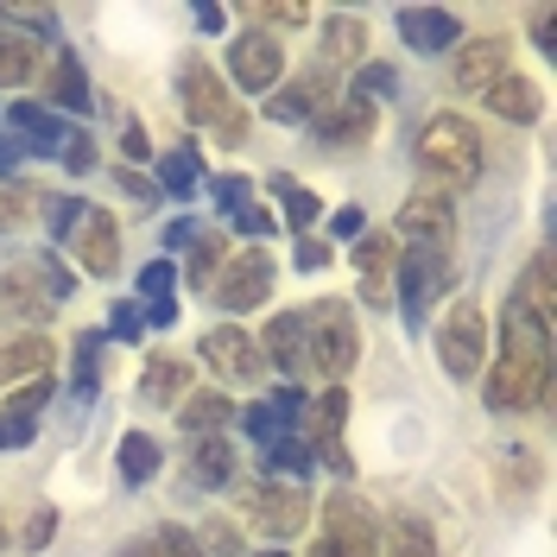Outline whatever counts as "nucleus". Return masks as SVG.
I'll return each mask as SVG.
<instances>
[{"instance_id": "nucleus-43", "label": "nucleus", "mask_w": 557, "mask_h": 557, "mask_svg": "<svg viewBox=\"0 0 557 557\" xmlns=\"http://www.w3.org/2000/svg\"><path fill=\"white\" fill-rule=\"evenodd\" d=\"M197 545H203V557H247V545H242V532L222 520V513H209L203 525H197Z\"/></svg>"}, {"instance_id": "nucleus-11", "label": "nucleus", "mask_w": 557, "mask_h": 557, "mask_svg": "<svg viewBox=\"0 0 557 557\" xmlns=\"http://www.w3.org/2000/svg\"><path fill=\"white\" fill-rule=\"evenodd\" d=\"M222 83H235L242 96H273L285 83V45L273 33H260V26H242L228 38V76Z\"/></svg>"}, {"instance_id": "nucleus-24", "label": "nucleus", "mask_w": 557, "mask_h": 557, "mask_svg": "<svg viewBox=\"0 0 557 557\" xmlns=\"http://www.w3.org/2000/svg\"><path fill=\"white\" fill-rule=\"evenodd\" d=\"M317 45H323V70H361L368 64V20H355V13H323L317 20Z\"/></svg>"}, {"instance_id": "nucleus-12", "label": "nucleus", "mask_w": 557, "mask_h": 557, "mask_svg": "<svg viewBox=\"0 0 557 557\" xmlns=\"http://www.w3.org/2000/svg\"><path fill=\"white\" fill-rule=\"evenodd\" d=\"M399 247H431V253H450L456 242V197L444 190H412L399 215H393V228H386Z\"/></svg>"}, {"instance_id": "nucleus-59", "label": "nucleus", "mask_w": 557, "mask_h": 557, "mask_svg": "<svg viewBox=\"0 0 557 557\" xmlns=\"http://www.w3.org/2000/svg\"><path fill=\"white\" fill-rule=\"evenodd\" d=\"M552 26H557V7H532V45L552 58L557 45H552Z\"/></svg>"}, {"instance_id": "nucleus-50", "label": "nucleus", "mask_w": 557, "mask_h": 557, "mask_svg": "<svg viewBox=\"0 0 557 557\" xmlns=\"http://www.w3.org/2000/svg\"><path fill=\"white\" fill-rule=\"evenodd\" d=\"M121 159H127V172H134V165H146V159H159V146L146 139V127H139V121H127V127H121Z\"/></svg>"}, {"instance_id": "nucleus-58", "label": "nucleus", "mask_w": 557, "mask_h": 557, "mask_svg": "<svg viewBox=\"0 0 557 557\" xmlns=\"http://www.w3.org/2000/svg\"><path fill=\"white\" fill-rule=\"evenodd\" d=\"M114 184H121L134 203H152V197H159V184H152V177H139V172H127V165H114Z\"/></svg>"}, {"instance_id": "nucleus-16", "label": "nucleus", "mask_w": 557, "mask_h": 557, "mask_svg": "<svg viewBox=\"0 0 557 557\" xmlns=\"http://www.w3.org/2000/svg\"><path fill=\"white\" fill-rule=\"evenodd\" d=\"M197 355H203L209 374H215V381H228V386H253L260 374H267V361H260V343L247 336L242 323H215V330H203Z\"/></svg>"}, {"instance_id": "nucleus-20", "label": "nucleus", "mask_w": 557, "mask_h": 557, "mask_svg": "<svg viewBox=\"0 0 557 557\" xmlns=\"http://www.w3.org/2000/svg\"><path fill=\"white\" fill-rule=\"evenodd\" d=\"M374 127H381V114H374V102H361V96H336V108L311 121L317 146H330V152H355V146H368Z\"/></svg>"}, {"instance_id": "nucleus-48", "label": "nucleus", "mask_w": 557, "mask_h": 557, "mask_svg": "<svg viewBox=\"0 0 557 557\" xmlns=\"http://www.w3.org/2000/svg\"><path fill=\"white\" fill-rule=\"evenodd\" d=\"M228 228H235V235H247V242H260V247H267V235L278 228V215H273L267 203H242L235 215H228Z\"/></svg>"}, {"instance_id": "nucleus-1", "label": "nucleus", "mask_w": 557, "mask_h": 557, "mask_svg": "<svg viewBox=\"0 0 557 557\" xmlns=\"http://www.w3.org/2000/svg\"><path fill=\"white\" fill-rule=\"evenodd\" d=\"M412 159H418V172H424V190H444V197H456V190H469V184L482 177L487 139H482V127H475L469 114L437 108V114L418 127Z\"/></svg>"}, {"instance_id": "nucleus-40", "label": "nucleus", "mask_w": 557, "mask_h": 557, "mask_svg": "<svg viewBox=\"0 0 557 557\" xmlns=\"http://www.w3.org/2000/svg\"><path fill=\"white\" fill-rule=\"evenodd\" d=\"M273 190H278V203H285V228H292V235H311L317 215H323V197H317V190H305L298 177H285V172L273 177Z\"/></svg>"}, {"instance_id": "nucleus-57", "label": "nucleus", "mask_w": 557, "mask_h": 557, "mask_svg": "<svg viewBox=\"0 0 557 557\" xmlns=\"http://www.w3.org/2000/svg\"><path fill=\"white\" fill-rule=\"evenodd\" d=\"M330 235H336V242H361V235H368V215H361V209H336V215H330Z\"/></svg>"}, {"instance_id": "nucleus-42", "label": "nucleus", "mask_w": 557, "mask_h": 557, "mask_svg": "<svg viewBox=\"0 0 557 557\" xmlns=\"http://www.w3.org/2000/svg\"><path fill=\"white\" fill-rule=\"evenodd\" d=\"M51 393H58L51 374H45V381H26V386H13V393L0 399V412H7V418H33V424H38V412H45V399H51Z\"/></svg>"}, {"instance_id": "nucleus-4", "label": "nucleus", "mask_w": 557, "mask_h": 557, "mask_svg": "<svg viewBox=\"0 0 557 557\" xmlns=\"http://www.w3.org/2000/svg\"><path fill=\"white\" fill-rule=\"evenodd\" d=\"M305 361L311 374H323L330 386H343L361 361V330H355V305L348 298H317L305 311Z\"/></svg>"}, {"instance_id": "nucleus-44", "label": "nucleus", "mask_w": 557, "mask_h": 557, "mask_svg": "<svg viewBox=\"0 0 557 557\" xmlns=\"http://www.w3.org/2000/svg\"><path fill=\"white\" fill-rule=\"evenodd\" d=\"M33 209H38V190H33V184H20V177H13V184H0V235H13V228L33 215Z\"/></svg>"}, {"instance_id": "nucleus-61", "label": "nucleus", "mask_w": 557, "mask_h": 557, "mask_svg": "<svg viewBox=\"0 0 557 557\" xmlns=\"http://www.w3.org/2000/svg\"><path fill=\"white\" fill-rule=\"evenodd\" d=\"M190 20H197V33H222V26H228L222 7H190Z\"/></svg>"}, {"instance_id": "nucleus-54", "label": "nucleus", "mask_w": 557, "mask_h": 557, "mask_svg": "<svg viewBox=\"0 0 557 557\" xmlns=\"http://www.w3.org/2000/svg\"><path fill=\"white\" fill-rule=\"evenodd\" d=\"M33 437H38L33 418H7V412H0V456H7V450H26Z\"/></svg>"}, {"instance_id": "nucleus-35", "label": "nucleus", "mask_w": 557, "mask_h": 557, "mask_svg": "<svg viewBox=\"0 0 557 557\" xmlns=\"http://www.w3.org/2000/svg\"><path fill=\"white\" fill-rule=\"evenodd\" d=\"M159 462H165V450H159V437H152V431H121L114 469H121V482H127V487H146L152 475H159Z\"/></svg>"}, {"instance_id": "nucleus-30", "label": "nucleus", "mask_w": 557, "mask_h": 557, "mask_svg": "<svg viewBox=\"0 0 557 557\" xmlns=\"http://www.w3.org/2000/svg\"><path fill=\"white\" fill-rule=\"evenodd\" d=\"M152 165H159V172H152L159 197H172V203H190V197L203 190V152H197V146H172V152H159Z\"/></svg>"}, {"instance_id": "nucleus-25", "label": "nucleus", "mask_w": 557, "mask_h": 557, "mask_svg": "<svg viewBox=\"0 0 557 557\" xmlns=\"http://www.w3.org/2000/svg\"><path fill=\"white\" fill-rule=\"evenodd\" d=\"M235 412H242V406H235L222 386H190V393L177 399V431H184L190 444H197V437H222V431L235 424Z\"/></svg>"}, {"instance_id": "nucleus-2", "label": "nucleus", "mask_w": 557, "mask_h": 557, "mask_svg": "<svg viewBox=\"0 0 557 557\" xmlns=\"http://www.w3.org/2000/svg\"><path fill=\"white\" fill-rule=\"evenodd\" d=\"M76 298V267L58 260L51 247L20 253L7 273H0V323H20V330H45L51 317Z\"/></svg>"}, {"instance_id": "nucleus-46", "label": "nucleus", "mask_w": 557, "mask_h": 557, "mask_svg": "<svg viewBox=\"0 0 557 557\" xmlns=\"http://www.w3.org/2000/svg\"><path fill=\"white\" fill-rule=\"evenodd\" d=\"M393 89H399V70H393V64H361V70H355V89H348V96L381 102V96H393Z\"/></svg>"}, {"instance_id": "nucleus-14", "label": "nucleus", "mask_w": 557, "mask_h": 557, "mask_svg": "<svg viewBox=\"0 0 557 557\" xmlns=\"http://www.w3.org/2000/svg\"><path fill=\"white\" fill-rule=\"evenodd\" d=\"M305 386H273V393H260L247 412H235V424L247 431V444L267 456L273 444H285V437H298V424H305Z\"/></svg>"}, {"instance_id": "nucleus-60", "label": "nucleus", "mask_w": 557, "mask_h": 557, "mask_svg": "<svg viewBox=\"0 0 557 557\" xmlns=\"http://www.w3.org/2000/svg\"><path fill=\"white\" fill-rule=\"evenodd\" d=\"M139 323H146V330H172V323H177V298H159V305H146V311H139Z\"/></svg>"}, {"instance_id": "nucleus-29", "label": "nucleus", "mask_w": 557, "mask_h": 557, "mask_svg": "<svg viewBox=\"0 0 557 557\" xmlns=\"http://www.w3.org/2000/svg\"><path fill=\"white\" fill-rule=\"evenodd\" d=\"M482 102H487V114H500V121H513V127H532V121L545 114V89L513 70V76H500V83L487 89Z\"/></svg>"}, {"instance_id": "nucleus-45", "label": "nucleus", "mask_w": 557, "mask_h": 557, "mask_svg": "<svg viewBox=\"0 0 557 557\" xmlns=\"http://www.w3.org/2000/svg\"><path fill=\"white\" fill-rule=\"evenodd\" d=\"M139 305H159V298H172V285H177V267L172 260H165V253H159V260H146V267H139Z\"/></svg>"}, {"instance_id": "nucleus-23", "label": "nucleus", "mask_w": 557, "mask_h": 557, "mask_svg": "<svg viewBox=\"0 0 557 557\" xmlns=\"http://www.w3.org/2000/svg\"><path fill=\"white\" fill-rule=\"evenodd\" d=\"M51 361H58V343L45 330H20V336L0 343V386L13 393V386H26V381H45Z\"/></svg>"}, {"instance_id": "nucleus-53", "label": "nucleus", "mask_w": 557, "mask_h": 557, "mask_svg": "<svg viewBox=\"0 0 557 557\" xmlns=\"http://www.w3.org/2000/svg\"><path fill=\"white\" fill-rule=\"evenodd\" d=\"M51 532H58V507H38L33 520H26V532H20V545H26V552H45Z\"/></svg>"}, {"instance_id": "nucleus-3", "label": "nucleus", "mask_w": 557, "mask_h": 557, "mask_svg": "<svg viewBox=\"0 0 557 557\" xmlns=\"http://www.w3.org/2000/svg\"><path fill=\"white\" fill-rule=\"evenodd\" d=\"M177 96H184V121H190V127H209L222 146H242L247 139L242 102L228 96L222 70L209 64L203 51H184V58H177Z\"/></svg>"}, {"instance_id": "nucleus-63", "label": "nucleus", "mask_w": 557, "mask_h": 557, "mask_svg": "<svg viewBox=\"0 0 557 557\" xmlns=\"http://www.w3.org/2000/svg\"><path fill=\"white\" fill-rule=\"evenodd\" d=\"M260 557H292V552H260Z\"/></svg>"}, {"instance_id": "nucleus-55", "label": "nucleus", "mask_w": 557, "mask_h": 557, "mask_svg": "<svg viewBox=\"0 0 557 557\" xmlns=\"http://www.w3.org/2000/svg\"><path fill=\"white\" fill-rule=\"evenodd\" d=\"M139 330H146V323H139V305H114V317H108L102 336H114V343H139Z\"/></svg>"}, {"instance_id": "nucleus-49", "label": "nucleus", "mask_w": 557, "mask_h": 557, "mask_svg": "<svg viewBox=\"0 0 557 557\" xmlns=\"http://www.w3.org/2000/svg\"><path fill=\"white\" fill-rule=\"evenodd\" d=\"M58 159H64L70 177H83V172H96V165H102V152H96V139H89V134H70Z\"/></svg>"}, {"instance_id": "nucleus-5", "label": "nucleus", "mask_w": 557, "mask_h": 557, "mask_svg": "<svg viewBox=\"0 0 557 557\" xmlns=\"http://www.w3.org/2000/svg\"><path fill=\"white\" fill-rule=\"evenodd\" d=\"M456 292V267L450 253H431V247H399V267H393V311L406 323V336H418L431 311H437V298H450Z\"/></svg>"}, {"instance_id": "nucleus-32", "label": "nucleus", "mask_w": 557, "mask_h": 557, "mask_svg": "<svg viewBox=\"0 0 557 557\" xmlns=\"http://www.w3.org/2000/svg\"><path fill=\"white\" fill-rule=\"evenodd\" d=\"M184 393H190V361L152 355V361L139 368V399H146V406H177Z\"/></svg>"}, {"instance_id": "nucleus-37", "label": "nucleus", "mask_w": 557, "mask_h": 557, "mask_svg": "<svg viewBox=\"0 0 557 557\" xmlns=\"http://www.w3.org/2000/svg\"><path fill=\"white\" fill-rule=\"evenodd\" d=\"M38 76V38L0 26V89H26Z\"/></svg>"}, {"instance_id": "nucleus-47", "label": "nucleus", "mask_w": 557, "mask_h": 557, "mask_svg": "<svg viewBox=\"0 0 557 557\" xmlns=\"http://www.w3.org/2000/svg\"><path fill=\"white\" fill-rule=\"evenodd\" d=\"M209 197H215V209H222V215H235L242 203H253V177H242V172L209 177Z\"/></svg>"}, {"instance_id": "nucleus-28", "label": "nucleus", "mask_w": 557, "mask_h": 557, "mask_svg": "<svg viewBox=\"0 0 557 557\" xmlns=\"http://www.w3.org/2000/svg\"><path fill=\"white\" fill-rule=\"evenodd\" d=\"M235 469H242V462H235V444H228V437H197V444H190V469H184V487H190V494H215V487H228L235 482Z\"/></svg>"}, {"instance_id": "nucleus-7", "label": "nucleus", "mask_w": 557, "mask_h": 557, "mask_svg": "<svg viewBox=\"0 0 557 557\" xmlns=\"http://www.w3.org/2000/svg\"><path fill=\"white\" fill-rule=\"evenodd\" d=\"M487 412H539L552 399V348H500L482 381Z\"/></svg>"}, {"instance_id": "nucleus-27", "label": "nucleus", "mask_w": 557, "mask_h": 557, "mask_svg": "<svg viewBox=\"0 0 557 557\" xmlns=\"http://www.w3.org/2000/svg\"><path fill=\"white\" fill-rule=\"evenodd\" d=\"M45 108H51V114H89V108H96L89 76H83V64H76L70 45H58V64L45 70Z\"/></svg>"}, {"instance_id": "nucleus-39", "label": "nucleus", "mask_w": 557, "mask_h": 557, "mask_svg": "<svg viewBox=\"0 0 557 557\" xmlns=\"http://www.w3.org/2000/svg\"><path fill=\"white\" fill-rule=\"evenodd\" d=\"M83 209H89V197H76V190H38V209H33V215L51 228V242L64 247L70 228L83 222Z\"/></svg>"}, {"instance_id": "nucleus-15", "label": "nucleus", "mask_w": 557, "mask_h": 557, "mask_svg": "<svg viewBox=\"0 0 557 557\" xmlns=\"http://www.w3.org/2000/svg\"><path fill=\"white\" fill-rule=\"evenodd\" d=\"M64 247H70V267H76V273H89V278H114L121 273V222H114L102 203L83 209V222L70 228Z\"/></svg>"}, {"instance_id": "nucleus-56", "label": "nucleus", "mask_w": 557, "mask_h": 557, "mask_svg": "<svg viewBox=\"0 0 557 557\" xmlns=\"http://www.w3.org/2000/svg\"><path fill=\"white\" fill-rule=\"evenodd\" d=\"M26 159H33V152H26L20 139H13V134H7V127H0V184H13V177H20V165H26Z\"/></svg>"}, {"instance_id": "nucleus-36", "label": "nucleus", "mask_w": 557, "mask_h": 557, "mask_svg": "<svg viewBox=\"0 0 557 557\" xmlns=\"http://www.w3.org/2000/svg\"><path fill=\"white\" fill-rule=\"evenodd\" d=\"M222 267H228V228H203V242L190 247V260H184V273L177 278H184L190 292H209Z\"/></svg>"}, {"instance_id": "nucleus-6", "label": "nucleus", "mask_w": 557, "mask_h": 557, "mask_svg": "<svg viewBox=\"0 0 557 557\" xmlns=\"http://www.w3.org/2000/svg\"><path fill=\"white\" fill-rule=\"evenodd\" d=\"M311 557H381V520L355 487H336L317 500Z\"/></svg>"}, {"instance_id": "nucleus-31", "label": "nucleus", "mask_w": 557, "mask_h": 557, "mask_svg": "<svg viewBox=\"0 0 557 557\" xmlns=\"http://www.w3.org/2000/svg\"><path fill=\"white\" fill-rule=\"evenodd\" d=\"M381 552L386 557H437V532H431L424 513L399 507V513H386L381 520Z\"/></svg>"}, {"instance_id": "nucleus-26", "label": "nucleus", "mask_w": 557, "mask_h": 557, "mask_svg": "<svg viewBox=\"0 0 557 557\" xmlns=\"http://www.w3.org/2000/svg\"><path fill=\"white\" fill-rule=\"evenodd\" d=\"M343 424H348V393L343 386H323L317 399H305V424H298V437L311 444V456H323V450L343 444Z\"/></svg>"}, {"instance_id": "nucleus-13", "label": "nucleus", "mask_w": 557, "mask_h": 557, "mask_svg": "<svg viewBox=\"0 0 557 557\" xmlns=\"http://www.w3.org/2000/svg\"><path fill=\"white\" fill-rule=\"evenodd\" d=\"M336 70H323V64H311V70H298V76H285L273 96H267V121H278V127H311L317 114H330L336 108Z\"/></svg>"}, {"instance_id": "nucleus-8", "label": "nucleus", "mask_w": 557, "mask_h": 557, "mask_svg": "<svg viewBox=\"0 0 557 557\" xmlns=\"http://www.w3.org/2000/svg\"><path fill=\"white\" fill-rule=\"evenodd\" d=\"M431 348H437V368L450 381H475L487 368V311L475 298H450V311L431 330Z\"/></svg>"}, {"instance_id": "nucleus-33", "label": "nucleus", "mask_w": 557, "mask_h": 557, "mask_svg": "<svg viewBox=\"0 0 557 557\" xmlns=\"http://www.w3.org/2000/svg\"><path fill=\"white\" fill-rule=\"evenodd\" d=\"M114 557H203V545H197V532L190 525H146V532H134L127 545Z\"/></svg>"}, {"instance_id": "nucleus-41", "label": "nucleus", "mask_w": 557, "mask_h": 557, "mask_svg": "<svg viewBox=\"0 0 557 557\" xmlns=\"http://www.w3.org/2000/svg\"><path fill=\"white\" fill-rule=\"evenodd\" d=\"M247 26H260V33H298V26H311V7H292V0H253V7H242Z\"/></svg>"}, {"instance_id": "nucleus-34", "label": "nucleus", "mask_w": 557, "mask_h": 557, "mask_svg": "<svg viewBox=\"0 0 557 557\" xmlns=\"http://www.w3.org/2000/svg\"><path fill=\"white\" fill-rule=\"evenodd\" d=\"M507 305H520L525 317H539V323L552 330V253H532V260H525V273L513 278Z\"/></svg>"}, {"instance_id": "nucleus-52", "label": "nucleus", "mask_w": 557, "mask_h": 557, "mask_svg": "<svg viewBox=\"0 0 557 557\" xmlns=\"http://www.w3.org/2000/svg\"><path fill=\"white\" fill-rule=\"evenodd\" d=\"M336 253H330V242H317V235H298V253H292V267L298 273H323Z\"/></svg>"}, {"instance_id": "nucleus-62", "label": "nucleus", "mask_w": 557, "mask_h": 557, "mask_svg": "<svg viewBox=\"0 0 557 557\" xmlns=\"http://www.w3.org/2000/svg\"><path fill=\"white\" fill-rule=\"evenodd\" d=\"M0 552H7V520H0Z\"/></svg>"}, {"instance_id": "nucleus-51", "label": "nucleus", "mask_w": 557, "mask_h": 557, "mask_svg": "<svg viewBox=\"0 0 557 557\" xmlns=\"http://www.w3.org/2000/svg\"><path fill=\"white\" fill-rule=\"evenodd\" d=\"M203 228H209L203 215H177L172 228H165V260H172V253H184V247H197V242H203Z\"/></svg>"}, {"instance_id": "nucleus-38", "label": "nucleus", "mask_w": 557, "mask_h": 557, "mask_svg": "<svg viewBox=\"0 0 557 557\" xmlns=\"http://www.w3.org/2000/svg\"><path fill=\"white\" fill-rule=\"evenodd\" d=\"M76 355H70V381H76V399H96L102 393V355H108V336L102 330H83L76 336Z\"/></svg>"}, {"instance_id": "nucleus-17", "label": "nucleus", "mask_w": 557, "mask_h": 557, "mask_svg": "<svg viewBox=\"0 0 557 557\" xmlns=\"http://www.w3.org/2000/svg\"><path fill=\"white\" fill-rule=\"evenodd\" d=\"M456 89L462 96H487L500 76H513V38H500V33H482V38H462L456 45Z\"/></svg>"}, {"instance_id": "nucleus-9", "label": "nucleus", "mask_w": 557, "mask_h": 557, "mask_svg": "<svg viewBox=\"0 0 557 557\" xmlns=\"http://www.w3.org/2000/svg\"><path fill=\"white\" fill-rule=\"evenodd\" d=\"M273 278H278L273 247H242V253H228V267L215 273L209 305L228 311V317H247V311H260V305L273 298Z\"/></svg>"}, {"instance_id": "nucleus-18", "label": "nucleus", "mask_w": 557, "mask_h": 557, "mask_svg": "<svg viewBox=\"0 0 557 557\" xmlns=\"http://www.w3.org/2000/svg\"><path fill=\"white\" fill-rule=\"evenodd\" d=\"M348 267L361 278V305L368 311H393V267H399V242L386 228H368L361 242L348 247Z\"/></svg>"}, {"instance_id": "nucleus-19", "label": "nucleus", "mask_w": 557, "mask_h": 557, "mask_svg": "<svg viewBox=\"0 0 557 557\" xmlns=\"http://www.w3.org/2000/svg\"><path fill=\"white\" fill-rule=\"evenodd\" d=\"M399 38L412 58H450L462 45V20L450 7H399Z\"/></svg>"}, {"instance_id": "nucleus-22", "label": "nucleus", "mask_w": 557, "mask_h": 557, "mask_svg": "<svg viewBox=\"0 0 557 557\" xmlns=\"http://www.w3.org/2000/svg\"><path fill=\"white\" fill-rule=\"evenodd\" d=\"M7 134L20 139L33 159H58V152H64V139L76 134V127H70L64 114H51L45 102H13V108H7Z\"/></svg>"}, {"instance_id": "nucleus-10", "label": "nucleus", "mask_w": 557, "mask_h": 557, "mask_svg": "<svg viewBox=\"0 0 557 557\" xmlns=\"http://www.w3.org/2000/svg\"><path fill=\"white\" fill-rule=\"evenodd\" d=\"M242 513L260 525L267 539H298V532L311 525L317 500H311V487L278 482V475H260V482H247V487H242Z\"/></svg>"}, {"instance_id": "nucleus-21", "label": "nucleus", "mask_w": 557, "mask_h": 557, "mask_svg": "<svg viewBox=\"0 0 557 557\" xmlns=\"http://www.w3.org/2000/svg\"><path fill=\"white\" fill-rule=\"evenodd\" d=\"M253 343H260V361L285 374V386H298L311 374V361H305V311H278Z\"/></svg>"}]
</instances>
